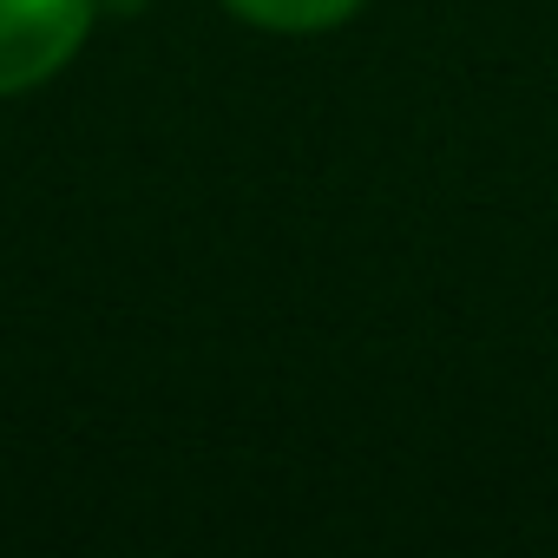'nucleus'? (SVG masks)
Listing matches in <instances>:
<instances>
[{"label": "nucleus", "instance_id": "obj_2", "mask_svg": "<svg viewBox=\"0 0 558 558\" xmlns=\"http://www.w3.org/2000/svg\"><path fill=\"white\" fill-rule=\"evenodd\" d=\"M230 14H243L250 27H269V34H323L336 21H349L362 0H223Z\"/></svg>", "mask_w": 558, "mask_h": 558}, {"label": "nucleus", "instance_id": "obj_1", "mask_svg": "<svg viewBox=\"0 0 558 558\" xmlns=\"http://www.w3.org/2000/svg\"><path fill=\"white\" fill-rule=\"evenodd\" d=\"M99 0H0V99L47 86L93 34Z\"/></svg>", "mask_w": 558, "mask_h": 558}]
</instances>
